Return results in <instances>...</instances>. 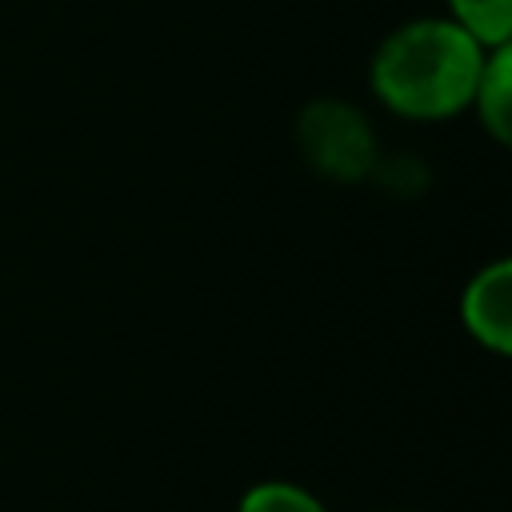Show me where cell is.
Here are the masks:
<instances>
[{
	"label": "cell",
	"mask_w": 512,
	"mask_h": 512,
	"mask_svg": "<svg viewBox=\"0 0 512 512\" xmlns=\"http://www.w3.org/2000/svg\"><path fill=\"white\" fill-rule=\"evenodd\" d=\"M484 56L488 52L452 20H416L380 44L372 88L400 116L440 120L472 104Z\"/></svg>",
	"instance_id": "cell-1"
},
{
	"label": "cell",
	"mask_w": 512,
	"mask_h": 512,
	"mask_svg": "<svg viewBox=\"0 0 512 512\" xmlns=\"http://www.w3.org/2000/svg\"><path fill=\"white\" fill-rule=\"evenodd\" d=\"M296 144L312 172L352 184L372 176L376 164V136L360 108L344 100H312L296 120Z\"/></svg>",
	"instance_id": "cell-2"
},
{
	"label": "cell",
	"mask_w": 512,
	"mask_h": 512,
	"mask_svg": "<svg viewBox=\"0 0 512 512\" xmlns=\"http://www.w3.org/2000/svg\"><path fill=\"white\" fill-rule=\"evenodd\" d=\"M460 316H464V328L488 352L508 356L512 348V268L508 260H496L472 276L460 300Z\"/></svg>",
	"instance_id": "cell-3"
},
{
	"label": "cell",
	"mask_w": 512,
	"mask_h": 512,
	"mask_svg": "<svg viewBox=\"0 0 512 512\" xmlns=\"http://www.w3.org/2000/svg\"><path fill=\"white\" fill-rule=\"evenodd\" d=\"M472 104H476L484 128L504 144L508 140V116H512V52H508V44L504 48H492L484 56V68H480Z\"/></svg>",
	"instance_id": "cell-4"
},
{
	"label": "cell",
	"mask_w": 512,
	"mask_h": 512,
	"mask_svg": "<svg viewBox=\"0 0 512 512\" xmlns=\"http://www.w3.org/2000/svg\"><path fill=\"white\" fill-rule=\"evenodd\" d=\"M452 24L464 28L480 48H504L512 36V0H448Z\"/></svg>",
	"instance_id": "cell-5"
},
{
	"label": "cell",
	"mask_w": 512,
	"mask_h": 512,
	"mask_svg": "<svg viewBox=\"0 0 512 512\" xmlns=\"http://www.w3.org/2000/svg\"><path fill=\"white\" fill-rule=\"evenodd\" d=\"M236 512H328L324 500L292 480H260L240 500Z\"/></svg>",
	"instance_id": "cell-6"
},
{
	"label": "cell",
	"mask_w": 512,
	"mask_h": 512,
	"mask_svg": "<svg viewBox=\"0 0 512 512\" xmlns=\"http://www.w3.org/2000/svg\"><path fill=\"white\" fill-rule=\"evenodd\" d=\"M388 512H404V508H388Z\"/></svg>",
	"instance_id": "cell-7"
}]
</instances>
